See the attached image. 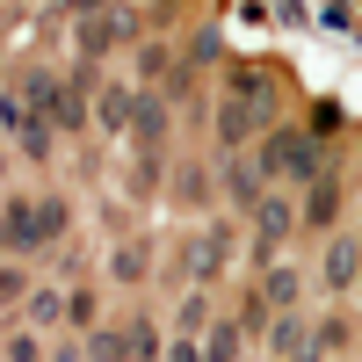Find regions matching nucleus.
Here are the masks:
<instances>
[{"mask_svg": "<svg viewBox=\"0 0 362 362\" xmlns=\"http://www.w3.org/2000/svg\"><path fill=\"white\" fill-rule=\"evenodd\" d=\"M0 131H29V109H22V95H15V87H8V95H0Z\"/></svg>", "mask_w": 362, "mask_h": 362, "instance_id": "30", "label": "nucleus"}, {"mask_svg": "<svg viewBox=\"0 0 362 362\" xmlns=\"http://www.w3.org/2000/svg\"><path fill=\"white\" fill-rule=\"evenodd\" d=\"M29 218H37V247H58L73 225V203L66 196H29Z\"/></svg>", "mask_w": 362, "mask_h": 362, "instance_id": "11", "label": "nucleus"}, {"mask_svg": "<svg viewBox=\"0 0 362 362\" xmlns=\"http://www.w3.org/2000/svg\"><path fill=\"white\" fill-rule=\"evenodd\" d=\"M131 102H138V87H102V109H95L102 131H124L131 124Z\"/></svg>", "mask_w": 362, "mask_h": 362, "instance_id": "21", "label": "nucleus"}, {"mask_svg": "<svg viewBox=\"0 0 362 362\" xmlns=\"http://www.w3.org/2000/svg\"><path fill=\"white\" fill-rule=\"evenodd\" d=\"M51 138H58V131L44 124V116H29V131H22V153H29V160H51Z\"/></svg>", "mask_w": 362, "mask_h": 362, "instance_id": "27", "label": "nucleus"}, {"mask_svg": "<svg viewBox=\"0 0 362 362\" xmlns=\"http://www.w3.org/2000/svg\"><path fill=\"white\" fill-rule=\"evenodd\" d=\"M196 348H203V362H239L247 334H239L232 319H218V326H203V334H196Z\"/></svg>", "mask_w": 362, "mask_h": 362, "instance_id": "14", "label": "nucleus"}, {"mask_svg": "<svg viewBox=\"0 0 362 362\" xmlns=\"http://www.w3.org/2000/svg\"><path fill=\"white\" fill-rule=\"evenodd\" d=\"M131 138H138L145 160L160 153V138H167V102H160V95H138V102H131Z\"/></svg>", "mask_w": 362, "mask_h": 362, "instance_id": "10", "label": "nucleus"}, {"mask_svg": "<svg viewBox=\"0 0 362 362\" xmlns=\"http://www.w3.org/2000/svg\"><path fill=\"white\" fill-rule=\"evenodd\" d=\"M15 95H22V109H29V116H51V102H58V73H44V66H29Z\"/></svg>", "mask_w": 362, "mask_h": 362, "instance_id": "16", "label": "nucleus"}, {"mask_svg": "<svg viewBox=\"0 0 362 362\" xmlns=\"http://www.w3.org/2000/svg\"><path fill=\"white\" fill-rule=\"evenodd\" d=\"M341 210H348V189H341L334 174H312V196H305V210H297V218H305L312 232H334Z\"/></svg>", "mask_w": 362, "mask_h": 362, "instance_id": "8", "label": "nucleus"}, {"mask_svg": "<svg viewBox=\"0 0 362 362\" xmlns=\"http://www.w3.org/2000/svg\"><path fill=\"white\" fill-rule=\"evenodd\" d=\"M254 167H261L268 181H312V174H326V167H319V138L297 131V124H268Z\"/></svg>", "mask_w": 362, "mask_h": 362, "instance_id": "1", "label": "nucleus"}, {"mask_svg": "<svg viewBox=\"0 0 362 362\" xmlns=\"http://www.w3.org/2000/svg\"><path fill=\"white\" fill-rule=\"evenodd\" d=\"M167 362H203V348H196V341H181V334H174V348H167Z\"/></svg>", "mask_w": 362, "mask_h": 362, "instance_id": "34", "label": "nucleus"}, {"mask_svg": "<svg viewBox=\"0 0 362 362\" xmlns=\"http://www.w3.org/2000/svg\"><path fill=\"white\" fill-rule=\"evenodd\" d=\"M0 174H8V160H0Z\"/></svg>", "mask_w": 362, "mask_h": 362, "instance_id": "38", "label": "nucleus"}, {"mask_svg": "<svg viewBox=\"0 0 362 362\" xmlns=\"http://www.w3.org/2000/svg\"><path fill=\"white\" fill-rule=\"evenodd\" d=\"M261 305H268V312H290V305H297V268H290V261H268V276H261Z\"/></svg>", "mask_w": 362, "mask_h": 362, "instance_id": "15", "label": "nucleus"}, {"mask_svg": "<svg viewBox=\"0 0 362 362\" xmlns=\"http://www.w3.org/2000/svg\"><path fill=\"white\" fill-rule=\"evenodd\" d=\"M334 131H341V109H334V102H319V109H312V138L326 145V138H334Z\"/></svg>", "mask_w": 362, "mask_h": 362, "instance_id": "33", "label": "nucleus"}, {"mask_svg": "<svg viewBox=\"0 0 362 362\" xmlns=\"http://www.w3.org/2000/svg\"><path fill=\"white\" fill-rule=\"evenodd\" d=\"M210 58H218V22H203V29H196V44H189V66H181V73L210 66Z\"/></svg>", "mask_w": 362, "mask_h": 362, "instance_id": "28", "label": "nucleus"}, {"mask_svg": "<svg viewBox=\"0 0 362 362\" xmlns=\"http://www.w3.org/2000/svg\"><path fill=\"white\" fill-rule=\"evenodd\" d=\"M225 254H232V239H225V232H203V239H189V276H196V283H210V276L225 268Z\"/></svg>", "mask_w": 362, "mask_h": 362, "instance_id": "12", "label": "nucleus"}, {"mask_svg": "<svg viewBox=\"0 0 362 362\" xmlns=\"http://www.w3.org/2000/svg\"><path fill=\"white\" fill-rule=\"evenodd\" d=\"M276 124V102H247V95H232V102H218V145H247L254 131H268Z\"/></svg>", "mask_w": 362, "mask_h": 362, "instance_id": "4", "label": "nucleus"}, {"mask_svg": "<svg viewBox=\"0 0 362 362\" xmlns=\"http://www.w3.org/2000/svg\"><path fill=\"white\" fill-rule=\"evenodd\" d=\"M22 297H29V268L22 261H0V312L22 305Z\"/></svg>", "mask_w": 362, "mask_h": 362, "instance_id": "25", "label": "nucleus"}, {"mask_svg": "<svg viewBox=\"0 0 362 362\" xmlns=\"http://www.w3.org/2000/svg\"><path fill=\"white\" fill-rule=\"evenodd\" d=\"M95 80H102L95 66H73L66 80H58V102H51L44 124H51V131H87V87H95Z\"/></svg>", "mask_w": 362, "mask_h": 362, "instance_id": "5", "label": "nucleus"}, {"mask_svg": "<svg viewBox=\"0 0 362 362\" xmlns=\"http://www.w3.org/2000/svg\"><path fill=\"white\" fill-rule=\"evenodd\" d=\"M138 73H174V51H167V44H145V51H138Z\"/></svg>", "mask_w": 362, "mask_h": 362, "instance_id": "32", "label": "nucleus"}, {"mask_svg": "<svg viewBox=\"0 0 362 362\" xmlns=\"http://www.w3.org/2000/svg\"><path fill=\"white\" fill-rule=\"evenodd\" d=\"M312 348H319V355H348V348H355V319H348V312H334V319L312 334Z\"/></svg>", "mask_w": 362, "mask_h": 362, "instance_id": "20", "label": "nucleus"}, {"mask_svg": "<svg viewBox=\"0 0 362 362\" xmlns=\"http://www.w3.org/2000/svg\"><path fill=\"white\" fill-rule=\"evenodd\" d=\"M22 312H29V334H37V326H58V319H66V297H58V290H37V283H29Z\"/></svg>", "mask_w": 362, "mask_h": 362, "instance_id": "19", "label": "nucleus"}, {"mask_svg": "<svg viewBox=\"0 0 362 362\" xmlns=\"http://www.w3.org/2000/svg\"><path fill=\"white\" fill-rule=\"evenodd\" d=\"M66 8H73V15H102L109 0H66Z\"/></svg>", "mask_w": 362, "mask_h": 362, "instance_id": "37", "label": "nucleus"}, {"mask_svg": "<svg viewBox=\"0 0 362 362\" xmlns=\"http://www.w3.org/2000/svg\"><path fill=\"white\" fill-rule=\"evenodd\" d=\"M66 326H73V334L102 326V305H95V290H73V297H66Z\"/></svg>", "mask_w": 362, "mask_h": 362, "instance_id": "24", "label": "nucleus"}, {"mask_svg": "<svg viewBox=\"0 0 362 362\" xmlns=\"http://www.w3.org/2000/svg\"><path fill=\"white\" fill-rule=\"evenodd\" d=\"M276 22H305V0H276Z\"/></svg>", "mask_w": 362, "mask_h": 362, "instance_id": "36", "label": "nucleus"}, {"mask_svg": "<svg viewBox=\"0 0 362 362\" xmlns=\"http://www.w3.org/2000/svg\"><path fill=\"white\" fill-rule=\"evenodd\" d=\"M44 362H87V355H80V341H58V348H51Z\"/></svg>", "mask_w": 362, "mask_h": 362, "instance_id": "35", "label": "nucleus"}, {"mask_svg": "<svg viewBox=\"0 0 362 362\" xmlns=\"http://www.w3.org/2000/svg\"><path fill=\"white\" fill-rule=\"evenodd\" d=\"M80 355H87V362H124V326H87V334H80Z\"/></svg>", "mask_w": 362, "mask_h": 362, "instance_id": "18", "label": "nucleus"}, {"mask_svg": "<svg viewBox=\"0 0 362 362\" xmlns=\"http://www.w3.org/2000/svg\"><path fill=\"white\" fill-rule=\"evenodd\" d=\"M261 334H268V348H276V362H290L297 348H305V334H312V326L297 319V312H268V326H261Z\"/></svg>", "mask_w": 362, "mask_h": 362, "instance_id": "13", "label": "nucleus"}, {"mask_svg": "<svg viewBox=\"0 0 362 362\" xmlns=\"http://www.w3.org/2000/svg\"><path fill=\"white\" fill-rule=\"evenodd\" d=\"M0 362H44V341L22 326V334H8V341H0Z\"/></svg>", "mask_w": 362, "mask_h": 362, "instance_id": "26", "label": "nucleus"}, {"mask_svg": "<svg viewBox=\"0 0 362 362\" xmlns=\"http://www.w3.org/2000/svg\"><path fill=\"white\" fill-rule=\"evenodd\" d=\"M174 196H181V203H203V196H210V174H203V167H181V174H174Z\"/></svg>", "mask_w": 362, "mask_h": 362, "instance_id": "29", "label": "nucleus"}, {"mask_svg": "<svg viewBox=\"0 0 362 362\" xmlns=\"http://www.w3.org/2000/svg\"><path fill=\"white\" fill-rule=\"evenodd\" d=\"M355 232H334V247H326V261H319V276H326V290L334 297H355Z\"/></svg>", "mask_w": 362, "mask_h": 362, "instance_id": "9", "label": "nucleus"}, {"mask_svg": "<svg viewBox=\"0 0 362 362\" xmlns=\"http://www.w3.org/2000/svg\"><path fill=\"white\" fill-rule=\"evenodd\" d=\"M0 254H8V261L37 254V218H29V196H8V203H0Z\"/></svg>", "mask_w": 362, "mask_h": 362, "instance_id": "6", "label": "nucleus"}, {"mask_svg": "<svg viewBox=\"0 0 362 362\" xmlns=\"http://www.w3.org/2000/svg\"><path fill=\"white\" fill-rule=\"evenodd\" d=\"M124 37H138V15L131 8H102V15H80V29H73V44H80V66H102V58L124 44Z\"/></svg>", "mask_w": 362, "mask_h": 362, "instance_id": "2", "label": "nucleus"}, {"mask_svg": "<svg viewBox=\"0 0 362 362\" xmlns=\"http://www.w3.org/2000/svg\"><path fill=\"white\" fill-rule=\"evenodd\" d=\"M124 362H160V326L145 319V312L124 326Z\"/></svg>", "mask_w": 362, "mask_h": 362, "instance_id": "17", "label": "nucleus"}, {"mask_svg": "<svg viewBox=\"0 0 362 362\" xmlns=\"http://www.w3.org/2000/svg\"><path fill=\"white\" fill-rule=\"evenodd\" d=\"M109 276H116V283H145V276H153V254H145V247H116Z\"/></svg>", "mask_w": 362, "mask_h": 362, "instance_id": "22", "label": "nucleus"}, {"mask_svg": "<svg viewBox=\"0 0 362 362\" xmlns=\"http://www.w3.org/2000/svg\"><path fill=\"white\" fill-rule=\"evenodd\" d=\"M247 218H254V261L268 268V261L283 254V239H290V225H297V210H290L283 196H261V203L247 210Z\"/></svg>", "mask_w": 362, "mask_h": 362, "instance_id": "3", "label": "nucleus"}, {"mask_svg": "<svg viewBox=\"0 0 362 362\" xmlns=\"http://www.w3.org/2000/svg\"><path fill=\"white\" fill-rule=\"evenodd\" d=\"M174 326H181V341H196L203 326H210V297H203V290H189V297H181V312H174Z\"/></svg>", "mask_w": 362, "mask_h": 362, "instance_id": "23", "label": "nucleus"}, {"mask_svg": "<svg viewBox=\"0 0 362 362\" xmlns=\"http://www.w3.org/2000/svg\"><path fill=\"white\" fill-rule=\"evenodd\" d=\"M218 189H225V203H232V210H254V203L268 196V174H261L254 160H239V153H232V160H225V174H218Z\"/></svg>", "mask_w": 362, "mask_h": 362, "instance_id": "7", "label": "nucleus"}, {"mask_svg": "<svg viewBox=\"0 0 362 362\" xmlns=\"http://www.w3.org/2000/svg\"><path fill=\"white\" fill-rule=\"evenodd\" d=\"M319 22L334 29V37H348V29H355V0H326V8H319Z\"/></svg>", "mask_w": 362, "mask_h": 362, "instance_id": "31", "label": "nucleus"}]
</instances>
